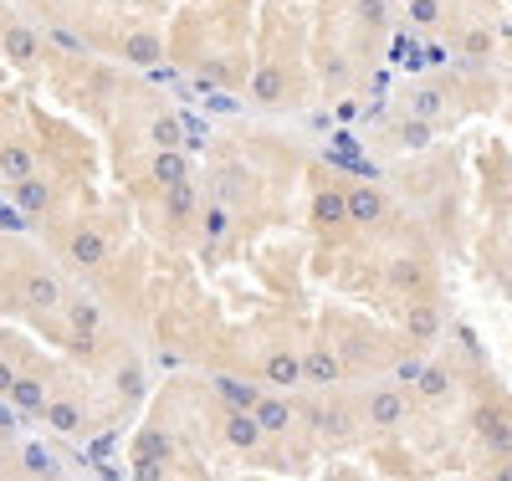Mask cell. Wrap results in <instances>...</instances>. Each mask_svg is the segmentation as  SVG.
I'll return each instance as SVG.
<instances>
[{
	"mask_svg": "<svg viewBox=\"0 0 512 481\" xmlns=\"http://www.w3.org/2000/svg\"><path fill=\"white\" fill-rule=\"evenodd\" d=\"M472 430H477L482 451H492V456H512V410H502V405H477Z\"/></svg>",
	"mask_w": 512,
	"mask_h": 481,
	"instance_id": "cell-1",
	"label": "cell"
},
{
	"mask_svg": "<svg viewBox=\"0 0 512 481\" xmlns=\"http://www.w3.org/2000/svg\"><path fill=\"white\" fill-rule=\"evenodd\" d=\"M67 261H72L77 272H98L103 261H108V236H103L98 226L72 231V241H67Z\"/></svg>",
	"mask_w": 512,
	"mask_h": 481,
	"instance_id": "cell-2",
	"label": "cell"
},
{
	"mask_svg": "<svg viewBox=\"0 0 512 481\" xmlns=\"http://www.w3.org/2000/svg\"><path fill=\"white\" fill-rule=\"evenodd\" d=\"M405 415H410V405H405L400 389H374V395L364 400V420H369L374 430H400Z\"/></svg>",
	"mask_w": 512,
	"mask_h": 481,
	"instance_id": "cell-3",
	"label": "cell"
},
{
	"mask_svg": "<svg viewBox=\"0 0 512 481\" xmlns=\"http://www.w3.org/2000/svg\"><path fill=\"white\" fill-rule=\"evenodd\" d=\"M431 267H425L420 256H395L390 261V287L400 292V297H431Z\"/></svg>",
	"mask_w": 512,
	"mask_h": 481,
	"instance_id": "cell-4",
	"label": "cell"
},
{
	"mask_svg": "<svg viewBox=\"0 0 512 481\" xmlns=\"http://www.w3.org/2000/svg\"><path fill=\"white\" fill-rule=\"evenodd\" d=\"M344 205H349V226H379L390 215V200H384L374 185H354L344 190Z\"/></svg>",
	"mask_w": 512,
	"mask_h": 481,
	"instance_id": "cell-5",
	"label": "cell"
},
{
	"mask_svg": "<svg viewBox=\"0 0 512 481\" xmlns=\"http://www.w3.org/2000/svg\"><path fill=\"white\" fill-rule=\"evenodd\" d=\"M313 226H318L323 236H333V231L349 226V205H344V190H338V185H323V190L313 195Z\"/></svg>",
	"mask_w": 512,
	"mask_h": 481,
	"instance_id": "cell-6",
	"label": "cell"
},
{
	"mask_svg": "<svg viewBox=\"0 0 512 481\" xmlns=\"http://www.w3.org/2000/svg\"><path fill=\"white\" fill-rule=\"evenodd\" d=\"M221 441H226L231 451H256V446L267 441V435H262V425H256L251 410H226V420H221Z\"/></svg>",
	"mask_w": 512,
	"mask_h": 481,
	"instance_id": "cell-7",
	"label": "cell"
},
{
	"mask_svg": "<svg viewBox=\"0 0 512 481\" xmlns=\"http://www.w3.org/2000/svg\"><path fill=\"white\" fill-rule=\"evenodd\" d=\"M344 379V364H338V354L318 338L308 354H303V384H318V389H328V384H338Z\"/></svg>",
	"mask_w": 512,
	"mask_h": 481,
	"instance_id": "cell-8",
	"label": "cell"
},
{
	"mask_svg": "<svg viewBox=\"0 0 512 481\" xmlns=\"http://www.w3.org/2000/svg\"><path fill=\"white\" fill-rule=\"evenodd\" d=\"M410 389H415L425 405H446L451 389H456V374H451L446 364H420V374L410 379Z\"/></svg>",
	"mask_w": 512,
	"mask_h": 481,
	"instance_id": "cell-9",
	"label": "cell"
},
{
	"mask_svg": "<svg viewBox=\"0 0 512 481\" xmlns=\"http://www.w3.org/2000/svg\"><path fill=\"white\" fill-rule=\"evenodd\" d=\"M262 379L277 384V389H297L303 384V354H292V348H272L262 359Z\"/></svg>",
	"mask_w": 512,
	"mask_h": 481,
	"instance_id": "cell-10",
	"label": "cell"
},
{
	"mask_svg": "<svg viewBox=\"0 0 512 481\" xmlns=\"http://www.w3.org/2000/svg\"><path fill=\"white\" fill-rule=\"evenodd\" d=\"M405 333H410V343H436V338H441V308H436L431 297H415V302H410Z\"/></svg>",
	"mask_w": 512,
	"mask_h": 481,
	"instance_id": "cell-11",
	"label": "cell"
},
{
	"mask_svg": "<svg viewBox=\"0 0 512 481\" xmlns=\"http://www.w3.org/2000/svg\"><path fill=\"white\" fill-rule=\"evenodd\" d=\"M26 302H31V313H62L67 292H62V282L52 272H31L26 277Z\"/></svg>",
	"mask_w": 512,
	"mask_h": 481,
	"instance_id": "cell-12",
	"label": "cell"
},
{
	"mask_svg": "<svg viewBox=\"0 0 512 481\" xmlns=\"http://www.w3.org/2000/svg\"><path fill=\"white\" fill-rule=\"evenodd\" d=\"M0 52H6L16 67H31L36 52H41V36L31 26H6V36H0Z\"/></svg>",
	"mask_w": 512,
	"mask_h": 481,
	"instance_id": "cell-13",
	"label": "cell"
},
{
	"mask_svg": "<svg viewBox=\"0 0 512 481\" xmlns=\"http://www.w3.org/2000/svg\"><path fill=\"white\" fill-rule=\"evenodd\" d=\"M123 62H134V67H154L159 57H164V41H159V31H134V36H123Z\"/></svg>",
	"mask_w": 512,
	"mask_h": 481,
	"instance_id": "cell-14",
	"label": "cell"
},
{
	"mask_svg": "<svg viewBox=\"0 0 512 481\" xmlns=\"http://www.w3.org/2000/svg\"><path fill=\"white\" fill-rule=\"evenodd\" d=\"M251 415H256V425H262V435H287V425H292V405L287 400H256L251 405Z\"/></svg>",
	"mask_w": 512,
	"mask_h": 481,
	"instance_id": "cell-15",
	"label": "cell"
},
{
	"mask_svg": "<svg viewBox=\"0 0 512 481\" xmlns=\"http://www.w3.org/2000/svg\"><path fill=\"white\" fill-rule=\"evenodd\" d=\"M41 420H47L57 435H77L82 430V405L77 400H47L41 405Z\"/></svg>",
	"mask_w": 512,
	"mask_h": 481,
	"instance_id": "cell-16",
	"label": "cell"
},
{
	"mask_svg": "<svg viewBox=\"0 0 512 481\" xmlns=\"http://www.w3.org/2000/svg\"><path fill=\"white\" fill-rule=\"evenodd\" d=\"M31 174H36V159H31L26 144H6V149H0V180L21 185V180H31Z\"/></svg>",
	"mask_w": 512,
	"mask_h": 481,
	"instance_id": "cell-17",
	"label": "cell"
},
{
	"mask_svg": "<svg viewBox=\"0 0 512 481\" xmlns=\"http://www.w3.org/2000/svg\"><path fill=\"white\" fill-rule=\"evenodd\" d=\"M282 87H287V77H282V67H272V62H267L262 72H256V77H251V98H256V103H262V108H277V103H282Z\"/></svg>",
	"mask_w": 512,
	"mask_h": 481,
	"instance_id": "cell-18",
	"label": "cell"
},
{
	"mask_svg": "<svg viewBox=\"0 0 512 481\" xmlns=\"http://www.w3.org/2000/svg\"><path fill=\"white\" fill-rule=\"evenodd\" d=\"M154 180L169 190V185H180V180H190V164H185V149H159L154 154Z\"/></svg>",
	"mask_w": 512,
	"mask_h": 481,
	"instance_id": "cell-19",
	"label": "cell"
},
{
	"mask_svg": "<svg viewBox=\"0 0 512 481\" xmlns=\"http://www.w3.org/2000/svg\"><path fill=\"white\" fill-rule=\"evenodd\" d=\"M11 400H16L21 410L41 415V405H47V379H36V374H16V384H11Z\"/></svg>",
	"mask_w": 512,
	"mask_h": 481,
	"instance_id": "cell-20",
	"label": "cell"
},
{
	"mask_svg": "<svg viewBox=\"0 0 512 481\" xmlns=\"http://www.w3.org/2000/svg\"><path fill=\"white\" fill-rule=\"evenodd\" d=\"M62 313H67V323L82 328V333H98V328H103V313H98V302H93V297H67V302H62Z\"/></svg>",
	"mask_w": 512,
	"mask_h": 481,
	"instance_id": "cell-21",
	"label": "cell"
},
{
	"mask_svg": "<svg viewBox=\"0 0 512 481\" xmlns=\"http://www.w3.org/2000/svg\"><path fill=\"white\" fill-rule=\"evenodd\" d=\"M16 205H21L26 215H47V205H52V190H47V180H41V174L21 180V185H16Z\"/></svg>",
	"mask_w": 512,
	"mask_h": 481,
	"instance_id": "cell-22",
	"label": "cell"
},
{
	"mask_svg": "<svg viewBox=\"0 0 512 481\" xmlns=\"http://www.w3.org/2000/svg\"><path fill=\"white\" fill-rule=\"evenodd\" d=\"M431 134H436V123L431 118H415V113L395 123V144L400 149H425V144H431Z\"/></svg>",
	"mask_w": 512,
	"mask_h": 481,
	"instance_id": "cell-23",
	"label": "cell"
},
{
	"mask_svg": "<svg viewBox=\"0 0 512 481\" xmlns=\"http://www.w3.org/2000/svg\"><path fill=\"white\" fill-rule=\"evenodd\" d=\"M149 139H154V149H190V134H185L180 118H154Z\"/></svg>",
	"mask_w": 512,
	"mask_h": 481,
	"instance_id": "cell-24",
	"label": "cell"
},
{
	"mask_svg": "<svg viewBox=\"0 0 512 481\" xmlns=\"http://www.w3.org/2000/svg\"><path fill=\"white\" fill-rule=\"evenodd\" d=\"M216 395L226 400V410H251L256 400H262L246 379H231V374H226V379H216Z\"/></svg>",
	"mask_w": 512,
	"mask_h": 481,
	"instance_id": "cell-25",
	"label": "cell"
},
{
	"mask_svg": "<svg viewBox=\"0 0 512 481\" xmlns=\"http://www.w3.org/2000/svg\"><path fill=\"white\" fill-rule=\"evenodd\" d=\"M231 226H236V221H231L226 205H205V210H200V236H205V241H226Z\"/></svg>",
	"mask_w": 512,
	"mask_h": 481,
	"instance_id": "cell-26",
	"label": "cell"
},
{
	"mask_svg": "<svg viewBox=\"0 0 512 481\" xmlns=\"http://www.w3.org/2000/svg\"><path fill=\"white\" fill-rule=\"evenodd\" d=\"M164 205L175 221H185V215H195V180H180V185H169L164 190Z\"/></svg>",
	"mask_w": 512,
	"mask_h": 481,
	"instance_id": "cell-27",
	"label": "cell"
},
{
	"mask_svg": "<svg viewBox=\"0 0 512 481\" xmlns=\"http://www.w3.org/2000/svg\"><path fill=\"white\" fill-rule=\"evenodd\" d=\"M62 348H67V354H72V359H82V364H88V359L98 354V333H82V328H67V338H62Z\"/></svg>",
	"mask_w": 512,
	"mask_h": 481,
	"instance_id": "cell-28",
	"label": "cell"
},
{
	"mask_svg": "<svg viewBox=\"0 0 512 481\" xmlns=\"http://www.w3.org/2000/svg\"><path fill=\"white\" fill-rule=\"evenodd\" d=\"M441 16H446V6H441V0H410V21H415L420 31L441 26Z\"/></svg>",
	"mask_w": 512,
	"mask_h": 481,
	"instance_id": "cell-29",
	"label": "cell"
},
{
	"mask_svg": "<svg viewBox=\"0 0 512 481\" xmlns=\"http://www.w3.org/2000/svg\"><path fill=\"white\" fill-rule=\"evenodd\" d=\"M410 108H415V118H431V123H436V118H441V108H446V98L436 93V87H420Z\"/></svg>",
	"mask_w": 512,
	"mask_h": 481,
	"instance_id": "cell-30",
	"label": "cell"
},
{
	"mask_svg": "<svg viewBox=\"0 0 512 481\" xmlns=\"http://www.w3.org/2000/svg\"><path fill=\"white\" fill-rule=\"evenodd\" d=\"M118 389H123V400H139L144 395V369L139 364H123L118 369Z\"/></svg>",
	"mask_w": 512,
	"mask_h": 481,
	"instance_id": "cell-31",
	"label": "cell"
},
{
	"mask_svg": "<svg viewBox=\"0 0 512 481\" xmlns=\"http://www.w3.org/2000/svg\"><path fill=\"white\" fill-rule=\"evenodd\" d=\"M149 456H154V461H164V456H169V435H164V430H149V435H144V446H139V471H144V461H149Z\"/></svg>",
	"mask_w": 512,
	"mask_h": 481,
	"instance_id": "cell-32",
	"label": "cell"
},
{
	"mask_svg": "<svg viewBox=\"0 0 512 481\" xmlns=\"http://www.w3.org/2000/svg\"><path fill=\"white\" fill-rule=\"evenodd\" d=\"M359 21H364L369 31H384V21H390V6H384V0H359Z\"/></svg>",
	"mask_w": 512,
	"mask_h": 481,
	"instance_id": "cell-33",
	"label": "cell"
},
{
	"mask_svg": "<svg viewBox=\"0 0 512 481\" xmlns=\"http://www.w3.org/2000/svg\"><path fill=\"white\" fill-rule=\"evenodd\" d=\"M461 52H466V57H487V52H492V36H487V31H466Z\"/></svg>",
	"mask_w": 512,
	"mask_h": 481,
	"instance_id": "cell-34",
	"label": "cell"
},
{
	"mask_svg": "<svg viewBox=\"0 0 512 481\" xmlns=\"http://www.w3.org/2000/svg\"><path fill=\"white\" fill-rule=\"evenodd\" d=\"M52 47H62V52H82V36H72V31H52Z\"/></svg>",
	"mask_w": 512,
	"mask_h": 481,
	"instance_id": "cell-35",
	"label": "cell"
},
{
	"mask_svg": "<svg viewBox=\"0 0 512 481\" xmlns=\"http://www.w3.org/2000/svg\"><path fill=\"white\" fill-rule=\"evenodd\" d=\"M16 374H21V369H16L11 359H0V395H11V384H16Z\"/></svg>",
	"mask_w": 512,
	"mask_h": 481,
	"instance_id": "cell-36",
	"label": "cell"
},
{
	"mask_svg": "<svg viewBox=\"0 0 512 481\" xmlns=\"http://www.w3.org/2000/svg\"><path fill=\"white\" fill-rule=\"evenodd\" d=\"M26 466H36V471H52V461H47V451H26Z\"/></svg>",
	"mask_w": 512,
	"mask_h": 481,
	"instance_id": "cell-37",
	"label": "cell"
},
{
	"mask_svg": "<svg viewBox=\"0 0 512 481\" xmlns=\"http://www.w3.org/2000/svg\"><path fill=\"white\" fill-rule=\"evenodd\" d=\"M492 476H497V481H512V466H497Z\"/></svg>",
	"mask_w": 512,
	"mask_h": 481,
	"instance_id": "cell-38",
	"label": "cell"
},
{
	"mask_svg": "<svg viewBox=\"0 0 512 481\" xmlns=\"http://www.w3.org/2000/svg\"><path fill=\"white\" fill-rule=\"evenodd\" d=\"M472 6H492V0H472Z\"/></svg>",
	"mask_w": 512,
	"mask_h": 481,
	"instance_id": "cell-39",
	"label": "cell"
},
{
	"mask_svg": "<svg viewBox=\"0 0 512 481\" xmlns=\"http://www.w3.org/2000/svg\"><path fill=\"white\" fill-rule=\"evenodd\" d=\"M0 471H6V451H0Z\"/></svg>",
	"mask_w": 512,
	"mask_h": 481,
	"instance_id": "cell-40",
	"label": "cell"
}]
</instances>
